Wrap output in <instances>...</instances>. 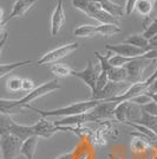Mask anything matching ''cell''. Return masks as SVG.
Masks as SVG:
<instances>
[{"instance_id":"2","label":"cell","mask_w":157,"mask_h":159,"mask_svg":"<svg viewBox=\"0 0 157 159\" xmlns=\"http://www.w3.org/2000/svg\"><path fill=\"white\" fill-rule=\"evenodd\" d=\"M141 115H142L141 106L131 101H124L118 103L115 109V120L122 124H126V122L137 124L141 119Z\"/></svg>"},{"instance_id":"40","label":"cell","mask_w":157,"mask_h":159,"mask_svg":"<svg viewBox=\"0 0 157 159\" xmlns=\"http://www.w3.org/2000/svg\"><path fill=\"white\" fill-rule=\"evenodd\" d=\"M146 92H149V93H157V79L151 83L150 86L148 87Z\"/></svg>"},{"instance_id":"28","label":"cell","mask_w":157,"mask_h":159,"mask_svg":"<svg viewBox=\"0 0 157 159\" xmlns=\"http://www.w3.org/2000/svg\"><path fill=\"white\" fill-rule=\"evenodd\" d=\"M14 122V120L6 114H1L0 113V138L6 137L10 134L11 131V126Z\"/></svg>"},{"instance_id":"30","label":"cell","mask_w":157,"mask_h":159,"mask_svg":"<svg viewBox=\"0 0 157 159\" xmlns=\"http://www.w3.org/2000/svg\"><path fill=\"white\" fill-rule=\"evenodd\" d=\"M142 36L148 40H150V39H152L154 37H156L157 36V17L151 20V23L148 26L144 27V32L142 33Z\"/></svg>"},{"instance_id":"13","label":"cell","mask_w":157,"mask_h":159,"mask_svg":"<svg viewBox=\"0 0 157 159\" xmlns=\"http://www.w3.org/2000/svg\"><path fill=\"white\" fill-rule=\"evenodd\" d=\"M146 89H148V86L144 83V81L143 82H138V83H134L122 95H119L117 98H113V99L110 100V102L121 103V102H124V101H131V100H134L135 98H137V96L145 93Z\"/></svg>"},{"instance_id":"38","label":"cell","mask_w":157,"mask_h":159,"mask_svg":"<svg viewBox=\"0 0 157 159\" xmlns=\"http://www.w3.org/2000/svg\"><path fill=\"white\" fill-rule=\"evenodd\" d=\"M7 40H8V33L5 32L4 34H2V38L0 39V55H1V52H2V50H4L5 45H6Z\"/></svg>"},{"instance_id":"44","label":"cell","mask_w":157,"mask_h":159,"mask_svg":"<svg viewBox=\"0 0 157 159\" xmlns=\"http://www.w3.org/2000/svg\"><path fill=\"white\" fill-rule=\"evenodd\" d=\"M154 8L156 10V16H157V0L156 1H154Z\"/></svg>"},{"instance_id":"17","label":"cell","mask_w":157,"mask_h":159,"mask_svg":"<svg viewBox=\"0 0 157 159\" xmlns=\"http://www.w3.org/2000/svg\"><path fill=\"white\" fill-rule=\"evenodd\" d=\"M97 2L99 4V6L102 10H104L105 12H108L109 14L113 16L115 18H122L125 14L124 6L115 4L111 0H97Z\"/></svg>"},{"instance_id":"48","label":"cell","mask_w":157,"mask_h":159,"mask_svg":"<svg viewBox=\"0 0 157 159\" xmlns=\"http://www.w3.org/2000/svg\"><path fill=\"white\" fill-rule=\"evenodd\" d=\"M154 1H156V0H154Z\"/></svg>"},{"instance_id":"16","label":"cell","mask_w":157,"mask_h":159,"mask_svg":"<svg viewBox=\"0 0 157 159\" xmlns=\"http://www.w3.org/2000/svg\"><path fill=\"white\" fill-rule=\"evenodd\" d=\"M10 134L13 135L15 138H18L20 141H25V140L30 139L31 137L34 135V131H33V125H21V124H17L14 121L11 126V131Z\"/></svg>"},{"instance_id":"6","label":"cell","mask_w":157,"mask_h":159,"mask_svg":"<svg viewBox=\"0 0 157 159\" xmlns=\"http://www.w3.org/2000/svg\"><path fill=\"white\" fill-rule=\"evenodd\" d=\"M99 74H100V66H99V64L96 66V64H93L92 62L89 61L85 69H83V70H72L71 76H74L77 79L82 80L86 86L91 89V93H93Z\"/></svg>"},{"instance_id":"18","label":"cell","mask_w":157,"mask_h":159,"mask_svg":"<svg viewBox=\"0 0 157 159\" xmlns=\"http://www.w3.org/2000/svg\"><path fill=\"white\" fill-rule=\"evenodd\" d=\"M25 111V108L20 107L18 105L17 100H7L0 99V113L6 114V115H14V114H20Z\"/></svg>"},{"instance_id":"27","label":"cell","mask_w":157,"mask_h":159,"mask_svg":"<svg viewBox=\"0 0 157 159\" xmlns=\"http://www.w3.org/2000/svg\"><path fill=\"white\" fill-rule=\"evenodd\" d=\"M50 70H51V73L54 74L58 77H67V76H71L73 69L65 63H54V64H51Z\"/></svg>"},{"instance_id":"3","label":"cell","mask_w":157,"mask_h":159,"mask_svg":"<svg viewBox=\"0 0 157 159\" xmlns=\"http://www.w3.org/2000/svg\"><path fill=\"white\" fill-rule=\"evenodd\" d=\"M60 88H62V86L59 84L58 80L57 79L50 80V81H47L45 83L36 87L33 90H31L30 93H27L24 98L17 100V101H18V105H19L20 107H23V108H25L26 105H31V102H33V101L40 99V98L45 96L47 94L53 93V92L58 90Z\"/></svg>"},{"instance_id":"19","label":"cell","mask_w":157,"mask_h":159,"mask_svg":"<svg viewBox=\"0 0 157 159\" xmlns=\"http://www.w3.org/2000/svg\"><path fill=\"white\" fill-rule=\"evenodd\" d=\"M39 139L37 135H33L30 139L25 140L21 145V150H20V154L24 156L26 159H34V154H36V150L39 143Z\"/></svg>"},{"instance_id":"14","label":"cell","mask_w":157,"mask_h":159,"mask_svg":"<svg viewBox=\"0 0 157 159\" xmlns=\"http://www.w3.org/2000/svg\"><path fill=\"white\" fill-rule=\"evenodd\" d=\"M130 135L132 137L130 147L134 154H144L149 150H151L152 145H151L150 140L148 138H145L137 132H130Z\"/></svg>"},{"instance_id":"26","label":"cell","mask_w":157,"mask_h":159,"mask_svg":"<svg viewBox=\"0 0 157 159\" xmlns=\"http://www.w3.org/2000/svg\"><path fill=\"white\" fill-rule=\"evenodd\" d=\"M137 124L149 128V129H151L152 132H155L157 134V116H154V115H150V114H146V113L142 112L141 119H139Z\"/></svg>"},{"instance_id":"36","label":"cell","mask_w":157,"mask_h":159,"mask_svg":"<svg viewBox=\"0 0 157 159\" xmlns=\"http://www.w3.org/2000/svg\"><path fill=\"white\" fill-rule=\"evenodd\" d=\"M136 2H137V0H126L124 10H125V13L128 14V16H131L132 12L135 11V5H136Z\"/></svg>"},{"instance_id":"7","label":"cell","mask_w":157,"mask_h":159,"mask_svg":"<svg viewBox=\"0 0 157 159\" xmlns=\"http://www.w3.org/2000/svg\"><path fill=\"white\" fill-rule=\"evenodd\" d=\"M149 62L150 61L145 60L143 57H137V58H134L130 63H128L125 66L126 73H128L126 82H129L130 84L143 82V73L149 64Z\"/></svg>"},{"instance_id":"9","label":"cell","mask_w":157,"mask_h":159,"mask_svg":"<svg viewBox=\"0 0 157 159\" xmlns=\"http://www.w3.org/2000/svg\"><path fill=\"white\" fill-rule=\"evenodd\" d=\"M21 145H23V141H20L18 138L11 134L2 137L0 143L1 159H15L18 156H20Z\"/></svg>"},{"instance_id":"43","label":"cell","mask_w":157,"mask_h":159,"mask_svg":"<svg viewBox=\"0 0 157 159\" xmlns=\"http://www.w3.org/2000/svg\"><path fill=\"white\" fill-rule=\"evenodd\" d=\"M7 21L6 20H2L1 23H0V34L4 32V30H5V26H6Z\"/></svg>"},{"instance_id":"8","label":"cell","mask_w":157,"mask_h":159,"mask_svg":"<svg viewBox=\"0 0 157 159\" xmlns=\"http://www.w3.org/2000/svg\"><path fill=\"white\" fill-rule=\"evenodd\" d=\"M129 82H111L109 81L105 87L99 92L92 100H98V101H110L113 98H117L124 93L125 90L130 87Z\"/></svg>"},{"instance_id":"32","label":"cell","mask_w":157,"mask_h":159,"mask_svg":"<svg viewBox=\"0 0 157 159\" xmlns=\"http://www.w3.org/2000/svg\"><path fill=\"white\" fill-rule=\"evenodd\" d=\"M134 58H130V57H124V56H119V55H113L110 57L109 60V63L111 64L112 66H125L128 63H130Z\"/></svg>"},{"instance_id":"10","label":"cell","mask_w":157,"mask_h":159,"mask_svg":"<svg viewBox=\"0 0 157 159\" xmlns=\"http://www.w3.org/2000/svg\"><path fill=\"white\" fill-rule=\"evenodd\" d=\"M105 49L110 52L119 56H124V57H130V58H137L142 57L144 53L148 51L144 49H139L130 44H125V43H119V44H105Z\"/></svg>"},{"instance_id":"22","label":"cell","mask_w":157,"mask_h":159,"mask_svg":"<svg viewBox=\"0 0 157 159\" xmlns=\"http://www.w3.org/2000/svg\"><path fill=\"white\" fill-rule=\"evenodd\" d=\"M32 63V60H26V61H19V62H13V63H4L0 64V79H2L4 76H6L12 71L19 69L21 66H30Z\"/></svg>"},{"instance_id":"35","label":"cell","mask_w":157,"mask_h":159,"mask_svg":"<svg viewBox=\"0 0 157 159\" xmlns=\"http://www.w3.org/2000/svg\"><path fill=\"white\" fill-rule=\"evenodd\" d=\"M36 88L34 86V81L31 79H23V87H21V90H24V92H27V93H30L31 90H33Z\"/></svg>"},{"instance_id":"45","label":"cell","mask_w":157,"mask_h":159,"mask_svg":"<svg viewBox=\"0 0 157 159\" xmlns=\"http://www.w3.org/2000/svg\"><path fill=\"white\" fill-rule=\"evenodd\" d=\"M154 38H155V39H157V36H156V37H154Z\"/></svg>"},{"instance_id":"23","label":"cell","mask_w":157,"mask_h":159,"mask_svg":"<svg viewBox=\"0 0 157 159\" xmlns=\"http://www.w3.org/2000/svg\"><path fill=\"white\" fill-rule=\"evenodd\" d=\"M122 31L121 25L116 24H99L97 25V33L103 37H112Z\"/></svg>"},{"instance_id":"33","label":"cell","mask_w":157,"mask_h":159,"mask_svg":"<svg viewBox=\"0 0 157 159\" xmlns=\"http://www.w3.org/2000/svg\"><path fill=\"white\" fill-rule=\"evenodd\" d=\"M141 109H142V112L146 113V114L157 116V103L154 102V101H150L149 103H146L144 106H141Z\"/></svg>"},{"instance_id":"20","label":"cell","mask_w":157,"mask_h":159,"mask_svg":"<svg viewBox=\"0 0 157 159\" xmlns=\"http://www.w3.org/2000/svg\"><path fill=\"white\" fill-rule=\"evenodd\" d=\"M123 43L130 44V45H134V47L139 48V49H144V50H146V51H150V50L154 49V48L150 45L149 40L145 39L142 34H138V33H134V34L129 36L126 39L123 40Z\"/></svg>"},{"instance_id":"24","label":"cell","mask_w":157,"mask_h":159,"mask_svg":"<svg viewBox=\"0 0 157 159\" xmlns=\"http://www.w3.org/2000/svg\"><path fill=\"white\" fill-rule=\"evenodd\" d=\"M74 36L76 37H84V38H87V37H95L97 36V25H79L74 29Z\"/></svg>"},{"instance_id":"37","label":"cell","mask_w":157,"mask_h":159,"mask_svg":"<svg viewBox=\"0 0 157 159\" xmlns=\"http://www.w3.org/2000/svg\"><path fill=\"white\" fill-rule=\"evenodd\" d=\"M142 57L145 58V60H148V61L157 60V48L156 49H152V50H150V51H148L146 53H144Z\"/></svg>"},{"instance_id":"29","label":"cell","mask_w":157,"mask_h":159,"mask_svg":"<svg viewBox=\"0 0 157 159\" xmlns=\"http://www.w3.org/2000/svg\"><path fill=\"white\" fill-rule=\"evenodd\" d=\"M21 87H23V79L19 76H12L7 80L6 82V88L8 92H12V93H17L21 90Z\"/></svg>"},{"instance_id":"15","label":"cell","mask_w":157,"mask_h":159,"mask_svg":"<svg viewBox=\"0 0 157 159\" xmlns=\"http://www.w3.org/2000/svg\"><path fill=\"white\" fill-rule=\"evenodd\" d=\"M37 1H38V0H17V1L14 2L13 7H12V11H11L10 16H8L5 20L8 23L10 20L14 19V18H20V17H23L24 14H26L27 12L34 6V4H36Z\"/></svg>"},{"instance_id":"1","label":"cell","mask_w":157,"mask_h":159,"mask_svg":"<svg viewBox=\"0 0 157 159\" xmlns=\"http://www.w3.org/2000/svg\"><path fill=\"white\" fill-rule=\"evenodd\" d=\"M99 103L98 100H87V101H82V102H76V103H71L69 106L60 107V108H56V109H49V111H43L37 107L32 106V105H26L25 109H31L33 112L40 114L43 118H51V116H72V115H78V114H83V113L90 112Z\"/></svg>"},{"instance_id":"5","label":"cell","mask_w":157,"mask_h":159,"mask_svg":"<svg viewBox=\"0 0 157 159\" xmlns=\"http://www.w3.org/2000/svg\"><path fill=\"white\" fill-rule=\"evenodd\" d=\"M118 103L110 101H99V103L90 111L92 122L100 121H113L115 120V109Z\"/></svg>"},{"instance_id":"41","label":"cell","mask_w":157,"mask_h":159,"mask_svg":"<svg viewBox=\"0 0 157 159\" xmlns=\"http://www.w3.org/2000/svg\"><path fill=\"white\" fill-rule=\"evenodd\" d=\"M56 159H73V154H72V152H67L64 153V154H60Z\"/></svg>"},{"instance_id":"39","label":"cell","mask_w":157,"mask_h":159,"mask_svg":"<svg viewBox=\"0 0 157 159\" xmlns=\"http://www.w3.org/2000/svg\"><path fill=\"white\" fill-rule=\"evenodd\" d=\"M156 79H157V68H156V70L154 71V74H151V75H150V77H149V79L146 80V81H144V83H145L146 86L149 87V86L151 84V83H152V82H154V81H155Z\"/></svg>"},{"instance_id":"12","label":"cell","mask_w":157,"mask_h":159,"mask_svg":"<svg viewBox=\"0 0 157 159\" xmlns=\"http://www.w3.org/2000/svg\"><path fill=\"white\" fill-rule=\"evenodd\" d=\"M65 11L63 7V0H58L57 5L54 7V11L51 17V29H50V33L51 36H57L60 30L63 29V26L65 25Z\"/></svg>"},{"instance_id":"25","label":"cell","mask_w":157,"mask_h":159,"mask_svg":"<svg viewBox=\"0 0 157 159\" xmlns=\"http://www.w3.org/2000/svg\"><path fill=\"white\" fill-rule=\"evenodd\" d=\"M152 8H154V0H137L135 5V11L143 17H148L151 13Z\"/></svg>"},{"instance_id":"21","label":"cell","mask_w":157,"mask_h":159,"mask_svg":"<svg viewBox=\"0 0 157 159\" xmlns=\"http://www.w3.org/2000/svg\"><path fill=\"white\" fill-rule=\"evenodd\" d=\"M108 75V79L111 82H125L128 79V73L125 66H110L109 69L105 71Z\"/></svg>"},{"instance_id":"11","label":"cell","mask_w":157,"mask_h":159,"mask_svg":"<svg viewBox=\"0 0 157 159\" xmlns=\"http://www.w3.org/2000/svg\"><path fill=\"white\" fill-rule=\"evenodd\" d=\"M33 131L34 135L38 138H44V139H50L56 133L59 131V127L54 125V122H51L47 118H40L38 122L33 125Z\"/></svg>"},{"instance_id":"31","label":"cell","mask_w":157,"mask_h":159,"mask_svg":"<svg viewBox=\"0 0 157 159\" xmlns=\"http://www.w3.org/2000/svg\"><path fill=\"white\" fill-rule=\"evenodd\" d=\"M109 82V79H108V75H106V73L105 71H102L100 70V74H99L98 79H97V82H96V88H95V92L92 93L91 95V99H93L97 94L103 89L105 87V84Z\"/></svg>"},{"instance_id":"34","label":"cell","mask_w":157,"mask_h":159,"mask_svg":"<svg viewBox=\"0 0 157 159\" xmlns=\"http://www.w3.org/2000/svg\"><path fill=\"white\" fill-rule=\"evenodd\" d=\"M150 101H152V100H151L145 93L142 94V95H139V96H137V98H135L134 100H131V102L136 103V105H138V106H144V105L149 103Z\"/></svg>"},{"instance_id":"47","label":"cell","mask_w":157,"mask_h":159,"mask_svg":"<svg viewBox=\"0 0 157 159\" xmlns=\"http://www.w3.org/2000/svg\"><path fill=\"white\" fill-rule=\"evenodd\" d=\"M154 159H157V157H155V158H154Z\"/></svg>"},{"instance_id":"42","label":"cell","mask_w":157,"mask_h":159,"mask_svg":"<svg viewBox=\"0 0 157 159\" xmlns=\"http://www.w3.org/2000/svg\"><path fill=\"white\" fill-rule=\"evenodd\" d=\"M145 94H146L154 102H156L157 103V93H149V92H145Z\"/></svg>"},{"instance_id":"46","label":"cell","mask_w":157,"mask_h":159,"mask_svg":"<svg viewBox=\"0 0 157 159\" xmlns=\"http://www.w3.org/2000/svg\"><path fill=\"white\" fill-rule=\"evenodd\" d=\"M1 11H2V10H1V8H0V12H1Z\"/></svg>"},{"instance_id":"4","label":"cell","mask_w":157,"mask_h":159,"mask_svg":"<svg viewBox=\"0 0 157 159\" xmlns=\"http://www.w3.org/2000/svg\"><path fill=\"white\" fill-rule=\"evenodd\" d=\"M79 48V43L73 42V43H69V44H64L60 47L53 49L51 51L46 52L45 55H43V57L40 58L37 64L38 66H44V64H54L58 63L60 60L67 57L69 55H71L72 52H74Z\"/></svg>"}]
</instances>
